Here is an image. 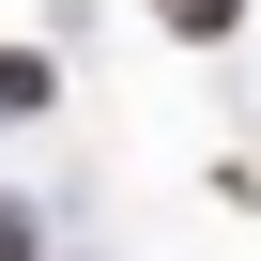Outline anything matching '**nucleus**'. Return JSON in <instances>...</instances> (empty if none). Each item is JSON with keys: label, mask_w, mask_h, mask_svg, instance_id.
Returning <instances> with one entry per match:
<instances>
[{"label": "nucleus", "mask_w": 261, "mask_h": 261, "mask_svg": "<svg viewBox=\"0 0 261 261\" xmlns=\"http://www.w3.org/2000/svg\"><path fill=\"white\" fill-rule=\"evenodd\" d=\"M154 16H169L185 46H230V16H246V0H154Z\"/></svg>", "instance_id": "obj_1"}, {"label": "nucleus", "mask_w": 261, "mask_h": 261, "mask_svg": "<svg viewBox=\"0 0 261 261\" xmlns=\"http://www.w3.org/2000/svg\"><path fill=\"white\" fill-rule=\"evenodd\" d=\"M0 108H46V62H0Z\"/></svg>", "instance_id": "obj_2"}]
</instances>
